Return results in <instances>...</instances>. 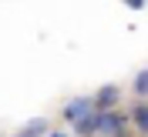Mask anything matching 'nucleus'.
Masks as SVG:
<instances>
[{
	"label": "nucleus",
	"instance_id": "nucleus-9",
	"mask_svg": "<svg viewBox=\"0 0 148 137\" xmlns=\"http://www.w3.org/2000/svg\"><path fill=\"white\" fill-rule=\"evenodd\" d=\"M121 137H125V134H121Z\"/></svg>",
	"mask_w": 148,
	"mask_h": 137
},
{
	"label": "nucleus",
	"instance_id": "nucleus-4",
	"mask_svg": "<svg viewBox=\"0 0 148 137\" xmlns=\"http://www.w3.org/2000/svg\"><path fill=\"white\" fill-rule=\"evenodd\" d=\"M74 130H77L81 137H94V134H101V110L88 114V117H84L81 124H74Z\"/></svg>",
	"mask_w": 148,
	"mask_h": 137
},
{
	"label": "nucleus",
	"instance_id": "nucleus-6",
	"mask_svg": "<svg viewBox=\"0 0 148 137\" xmlns=\"http://www.w3.org/2000/svg\"><path fill=\"white\" fill-rule=\"evenodd\" d=\"M40 134H47V120L37 117V120H30V124H27V134H24V137H40Z\"/></svg>",
	"mask_w": 148,
	"mask_h": 137
},
{
	"label": "nucleus",
	"instance_id": "nucleus-5",
	"mask_svg": "<svg viewBox=\"0 0 148 137\" xmlns=\"http://www.w3.org/2000/svg\"><path fill=\"white\" fill-rule=\"evenodd\" d=\"M131 124L148 137V104H135V110H131Z\"/></svg>",
	"mask_w": 148,
	"mask_h": 137
},
{
	"label": "nucleus",
	"instance_id": "nucleus-8",
	"mask_svg": "<svg viewBox=\"0 0 148 137\" xmlns=\"http://www.w3.org/2000/svg\"><path fill=\"white\" fill-rule=\"evenodd\" d=\"M51 137H67V134H51Z\"/></svg>",
	"mask_w": 148,
	"mask_h": 137
},
{
	"label": "nucleus",
	"instance_id": "nucleus-10",
	"mask_svg": "<svg viewBox=\"0 0 148 137\" xmlns=\"http://www.w3.org/2000/svg\"><path fill=\"white\" fill-rule=\"evenodd\" d=\"M20 137H24V134H20Z\"/></svg>",
	"mask_w": 148,
	"mask_h": 137
},
{
	"label": "nucleus",
	"instance_id": "nucleus-7",
	"mask_svg": "<svg viewBox=\"0 0 148 137\" xmlns=\"http://www.w3.org/2000/svg\"><path fill=\"white\" fill-rule=\"evenodd\" d=\"M135 94H141V97L148 94V70H141L138 77H135Z\"/></svg>",
	"mask_w": 148,
	"mask_h": 137
},
{
	"label": "nucleus",
	"instance_id": "nucleus-3",
	"mask_svg": "<svg viewBox=\"0 0 148 137\" xmlns=\"http://www.w3.org/2000/svg\"><path fill=\"white\" fill-rule=\"evenodd\" d=\"M118 97H121V90H118V87H114V84H104L101 90L94 94V107L101 110V114H108V110L118 104Z\"/></svg>",
	"mask_w": 148,
	"mask_h": 137
},
{
	"label": "nucleus",
	"instance_id": "nucleus-2",
	"mask_svg": "<svg viewBox=\"0 0 148 137\" xmlns=\"http://www.w3.org/2000/svg\"><path fill=\"white\" fill-rule=\"evenodd\" d=\"M131 117H125L121 110H108V114H101V134L108 137H121V130H125V124H128Z\"/></svg>",
	"mask_w": 148,
	"mask_h": 137
},
{
	"label": "nucleus",
	"instance_id": "nucleus-1",
	"mask_svg": "<svg viewBox=\"0 0 148 137\" xmlns=\"http://www.w3.org/2000/svg\"><path fill=\"white\" fill-rule=\"evenodd\" d=\"M94 97H74V101L64 104V120H71V124H81L88 114H94Z\"/></svg>",
	"mask_w": 148,
	"mask_h": 137
}]
</instances>
